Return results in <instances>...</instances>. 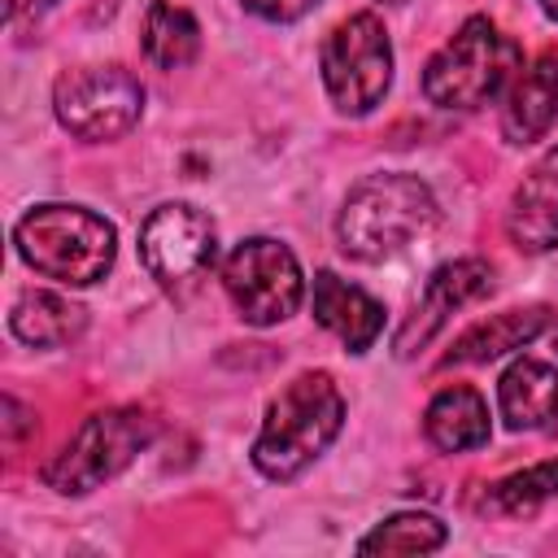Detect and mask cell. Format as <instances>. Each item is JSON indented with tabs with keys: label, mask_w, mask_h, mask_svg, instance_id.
Returning <instances> with one entry per match:
<instances>
[{
	"label": "cell",
	"mask_w": 558,
	"mask_h": 558,
	"mask_svg": "<svg viewBox=\"0 0 558 558\" xmlns=\"http://www.w3.org/2000/svg\"><path fill=\"white\" fill-rule=\"evenodd\" d=\"M436 227V196L410 170L366 174L336 214L340 253L353 262H388Z\"/></svg>",
	"instance_id": "1"
},
{
	"label": "cell",
	"mask_w": 558,
	"mask_h": 558,
	"mask_svg": "<svg viewBox=\"0 0 558 558\" xmlns=\"http://www.w3.org/2000/svg\"><path fill=\"white\" fill-rule=\"evenodd\" d=\"M344 427V397L327 371H301L266 405L253 440V466L266 480H296Z\"/></svg>",
	"instance_id": "2"
},
{
	"label": "cell",
	"mask_w": 558,
	"mask_h": 558,
	"mask_svg": "<svg viewBox=\"0 0 558 558\" xmlns=\"http://www.w3.org/2000/svg\"><path fill=\"white\" fill-rule=\"evenodd\" d=\"M13 248L35 275L57 279L65 288H87L109 275L118 257V231L87 205L48 201L17 218Z\"/></svg>",
	"instance_id": "3"
},
{
	"label": "cell",
	"mask_w": 558,
	"mask_h": 558,
	"mask_svg": "<svg viewBox=\"0 0 558 558\" xmlns=\"http://www.w3.org/2000/svg\"><path fill=\"white\" fill-rule=\"evenodd\" d=\"M523 70V48L484 13L466 17L423 70V96L436 109H480Z\"/></svg>",
	"instance_id": "4"
},
{
	"label": "cell",
	"mask_w": 558,
	"mask_h": 558,
	"mask_svg": "<svg viewBox=\"0 0 558 558\" xmlns=\"http://www.w3.org/2000/svg\"><path fill=\"white\" fill-rule=\"evenodd\" d=\"M157 436V418L140 405H118L92 414L48 462H44V484L65 497H83L126 471L140 449H148Z\"/></svg>",
	"instance_id": "5"
},
{
	"label": "cell",
	"mask_w": 558,
	"mask_h": 558,
	"mask_svg": "<svg viewBox=\"0 0 558 558\" xmlns=\"http://www.w3.org/2000/svg\"><path fill=\"white\" fill-rule=\"evenodd\" d=\"M318 70L331 105L366 118L392 87V44L375 13H349L318 48Z\"/></svg>",
	"instance_id": "6"
},
{
	"label": "cell",
	"mask_w": 558,
	"mask_h": 558,
	"mask_svg": "<svg viewBox=\"0 0 558 558\" xmlns=\"http://www.w3.org/2000/svg\"><path fill=\"white\" fill-rule=\"evenodd\" d=\"M52 109L70 135L109 144L140 126L144 83L122 65H78L52 83Z\"/></svg>",
	"instance_id": "7"
},
{
	"label": "cell",
	"mask_w": 558,
	"mask_h": 558,
	"mask_svg": "<svg viewBox=\"0 0 558 558\" xmlns=\"http://www.w3.org/2000/svg\"><path fill=\"white\" fill-rule=\"evenodd\" d=\"M222 288L235 314L253 327H275L292 318L305 301V275L288 244L253 235L240 240L222 262Z\"/></svg>",
	"instance_id": "8"
},
{
	"label": "cell",
	"mask_w": 558,
	"mask_h": 558,
	"mask_svg": "<svg viewBox=\"0 0 558 558\" xmlns=\"http://www.w3.org/2000/svg\"><path fill=\"white\" fill-rule=\"evenodd\" d=\"M140 262L166 292H192L218 262V235L209 214L187 201L157 205L140 227Z\"/></svg>",
	"instance_id": "9"
},
{
	"label": "cell",
	"mask_w": 558,
	"mask_h": 558,
	"mask_svg": "<svg viewBox=\"0 0 558 558\" xmlns=\"http://www.w3.org/2000/svg\"><path fill=\"white\" fill-rule=\"evenodd\" d=\"M488 292H493V266L484 257H458V262L436 266L427 275V283H423L410 318L392 336V353L397 357H414L449 323L453 310H462V305H471V301H480Z\"/></svg>",
	"instance_id": "10"
},
{
	"label": "cell",
	"mask_w": 558,
	"mask_h": 558,
	"mask_svg": "<svg viewBox=\"0 0 558 558\" xmlns=\"http://www.w3.org/2000/svg\"><path fill=\"white\" fill-rule=\"evenodd\" d=\"M506 235L523 253L558 248V148H549L514 187L506 209Z\"/></svg>",
	"instance_id": "11"
},
{
	"label": "cell",
	"mask_w": 558,
	"mask_h": 558,
	"mask_svg": "<svg viewBox=\"0 0 558 558\" xmlns=\"http://www.w3.org/2000/svg\"><path fill=\"white\" fill-rule=\"evenodd\" d=\"M310 305H314L318 327H327L349 353H366L384 331V305L371 292H362L357 283L340 279L336 270H318L314 275Z\"/></svg>",
	"instance_id": "12"
},
{
	"label": "cell",
	"mask_w": 558,
	"mask_h": 558,
	"mask_svg": "<svg viewBox=\"0 0 558 558\" xmlns=\"http://www.w3.org/2000/svg\"><path fill=\"white\" fill-rule=\"evenodd\" d=\"M554 122H558V48H545L527 70L514 74L501 109V135L510 144H532Z\"/></svg>",
	"instance_id": "13"
},
{
	"label": "cell",
	"mask_w": 558,
	"mask_h": 558,
	"mask_svg": "<svg viewBox=\"0 0 558 558\" xmlns=\"http://www.w3.org/2000/svg\"><path fill=\"white\" fill-rule=\"evenodd\" d=\"M497 405L510 432H536L558 418V371L536 357H519L497 379Z\"/></svg>",
	"instance_id": "14"
},
{
	"label": "cell",
	"mask_w": 558,
	"mask_h": 558,
	"mask_svg": "<svg viewBox=\"0 0 558 558\" xmlns=\"http://www.w3.org/2000/svg\"><path fill=\"white\" fill-rule=\"evenodd\" d=\"M423 432L440 453H466L488 445V401L466 388V384H449L427 401L423 414Z\"/></svg>",
	"instance_id": "15"
},
{
	"label": "cell",
	"mask_w": 558,
	"mask_h": 558,
	"mask_svg": "<svg viewBox=\"0 0 558 558\" xmlns=\"http://www.w3.org/2000/svg\"><path fill=\"white\" fill-rule=\"evenodd\" d=\"M9 327L22 344H35V349H57V344H70L83 336L87 327V310L61 292H48V288H26L13 310H9Z\"/></svg>",
	"instance_id": "16"
},
{
	"label": "cell",
	"mask_w": 558,
	"mask_h": 558,
	"mask_svg": "<svg viewBox=\"0 0 558 558\" xmlns=\"http://www.w3.org/2000/svg\"><path fill=\"white\" fill-rule=\"evenodd\" d=\"M545 327H549V310H545V305H527V310H501V314H493L488 323L466 327V331L453 340V349H449L440 362H445V366L493 362V357H501V353H510V349L532 344V340H536Z\"/></svg>",
	"instance_id": "17"
},
{
	"label": "cell",
	"mask_w": 558,
	"mask_h": 558,
	"mask_svg": "<svg viewBox=\"0 0 558 558\" xmlns=\"http://www.w3.org/2000/svg\"><path fill=\"white\" fill-rule=\"evenodd\" d=\"M144 52L161 70H183L201 52V26L187 9L170 0H153L144 13Z\"/></svg>",
	"instance_id": "18"
},
{
	"label": "cell",
	"mask_w": 558,
	"mask_h": 558,
	"mask_svg": "<svg viewBox=\"0 0 558 558\" xmlns=\"http://www.w3.org/2000/svg\"><path fill=\"white\" fill-rule=\"evenodd\" d=\"M445 541H449V527L436 514L405 510V514H392V519L375 523L357 541V554H432Z\"/></svg>",
	"instance_id": "19"
},
{
	"label": "cell",
	"mask_w": 558,
	"mask_h": 558,
	"mask_svg": "<svg viewBox=\"0 0 558 558\" xmlns=\"http://www.w3.org/2000/svg\"><path fill=\"white\" fill-rule=\"evenodd\" d=\"M554 497H558V458L536 462L527 471H514V475L497 480L488 488V497H484V510L510 514V519H527V514H536Z\"/></svg>",
	"instance_id": "20"
},
{
	"label": "cell",
	"mask_w": 558,
	"mask_h": 558,
	"mask_svg": "<svg viewBox=\"0 0 558 558\" xmlns=\"http://www.w3.org/2000/svg\"><path fill=\"white\" fill-rule=\"evenodd\" d=\"M240 4H244L248 13H257L262 22H279V26H283V22L305 17V13H310L318 0H240Z\"/></svg>",
	"instance_id": "21"
},
{
	"label": "cell",
	"mask_w": 558,
	"mask_h": 558,
	"mask_svg": "<svg viewBox=\"0 0 558 558\" xmlns=\"http://www.w3.org/2000/svg\"><path fill=\"white\" fill-rule=\"evenodd\" d=\"M541 4V13L549 17V22H558V0H536Z\"/></svg>",
	"instance_id": "22"
},
{
	"label": "cell",
	"mask_w": 558,
	"mask_h": 558,
	"mask_svg": "<svg viewBox=\"0 0 558 558\" xmlns=\"http://www.w3.org/2000/svg\"><path fill=\"white\" fill-rule=\"evenodd\" d=\"M57 0H31V9H52Z\"/></svg>",
	"instance_id": "23"
},
{
	"label": "cell",
	"mask_w": 558,
	"mask_h": 558,
	"mask_svg": "<svg viewBox=\"0 0 558 558\" xmlns=\"http://www.w3.org/2000/svg\"><path fill=\"white\" fill-rule=\"evenodd\" d=\"M388 4H401V0H388Z\"/></svg>",
	"instance_id": "24"
},
{
	"label": "cell",
	"mask_w": 558,
	"mask_h": 558,
	"mask_svg": "<svg viewBox=\"0 0 558 558\" xmlns=\"http://www.w3.org/2000/svg\"><path fill=\"white\" fill-rule=\"evenodd\" d=\"M554 349H558V340H554Z\"/></svg>",
	"instance_id": "25"
}]
</instances>
